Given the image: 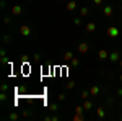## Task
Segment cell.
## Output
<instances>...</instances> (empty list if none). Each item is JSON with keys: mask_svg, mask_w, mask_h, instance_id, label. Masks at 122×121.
Returning a JSON list of instances; mask_svg holds the SVG:
<instances>
[{"mask_svg": "<svg viewBox=\"0 0 122 121\" xmlns=\"http://www.w3.org/2000/svg\"><path fill=\"white\" fill-rule=\"evenodd\" d=\"M109 61H111V62H117V61H121V56H119V52H117V51L111 52V54H109Z\"/></svg>", "mask_w": 122, "mask_h": 121, "instance_id": "obj_4", "label": "cell"}, {"mask_svg": "<svg viewBox=\"0 0 122 121\" xmlns=\"http://www.w3.org/2000/svg\"><path fill=\"white\" fill-rule=\"evenodd\" d=\"M91 106H93V105H91V102H88V100L83 103V108H85V110H91Z\"/></svg>", "mask_w": 122, "mask_h": 121, "instance_id": "obj_14", "label": "cell"}, {"mask_svg": "<svg viewBox=\"0 0 122 121\" xmlns=\"http://www.w3.org/2000/svg\"><path fill=\"white\" fill-rule=\"evenodd\" d=\"M10 41H11V35H5V36H3V43L7 44V43H10Z\"/></svg>", "mask_w": 122, "mask_h": 121, "instance_id": "obj_17", "label": "cell"}, {"mask_svg": "<svg viewBox=\"0 0 122 121\" xmlns=\"http://www.w3.org/2000/svg\"><path fill=\"white\" fill-rule=\"evenodd\" d=\"M94 29H96V25H94L93 21H88V23H86V31H88V33H93Z\"/></svg>", "mask_w": 122, "mask_h": 121, "instance_id": "obj_8", "label": "cell"}, {"mask_svg": "<svg viewBox=\"0 0 122 121\" xmlns=\"http://www.w3.org/2000/svg\"><path fill=\"white\" fill-rule=\"evenodd\" d=\"M70 64H72V65H75V67H76V65L80 64V61H78V59H76V57H73V59H72V61H70Z\"/></svg>", "mask_w": 122, "mask_h": 121, "instance_id": "obj_19", "label": "cell"}, {"mask_svg": "<svg viewBox=\"0 0 122 121\" xmlns=\"http://www.w3.org/2000/svg\"><path fill=\"white\" fill-rule=\"evenodd\" d=\"M88 95H90V93L86 92V90H83V92H81V98H83V100H86V98H88Z\"/></svg>", "mask_w": 122, "mask_h": 121, "instance_id": "obj_22", "label": "cell"}, {"mask_svg": "<svg viewBox=\"0 0 122 121\" xmlns=\"http://www.w3.org/2000/svg\"><path fill=\"white\" fill-rule=\"evenodd\" d=\"M0 62H2V64H7V62H8V59H7V54H5V49H2V52H0Z\"/></svg>", "mask_w": 122, "mask_h": 121, "instance_id": "obj_11", "label": "cell"}, {"mask_svg": "<svg viewBox=\"0 0 122 121\" xmlns=\"http://www.w3.org/2000/svg\"><path fill=\"white\" fill-rule=\"evenodd\" d=\"M64 59H65V61H72V59H73V52H72V51H67L65 54H64Z\"/></svg>", "mask_w": 122, "mask_h": 121, "instance_id": "obj_12", "label": "cell"}, {"mask_svg": "<svg viewBox=\"0 0 122 121\" xmlns=\"http://www.w3.org/2000/svg\"><path fill=\"white\" fill-rule=\"evenodd\" d=\"M7 98H8L7 92H2V93H0V100H2V102H7Z\"/></svg>", "mask_w": 122, "mask_h": 121, "instance_id": "obj_15", "label": "cell"}, {"mask_svg": "<svg viewBox=\"0 0 122 121\" xmlns=\"http://www.w3.org/2000/svg\"><path fill=\"white\" fill-rule=\"evenodd\" d=\"M117 95H122V88H119V90H117Z\"/></svg>", "mask_w": 122, "mask_h": 121, "instance_id": "obj_28", "label": "cell"}, {"mask_svg": "<svg viewBox=\"0 0 122 121\" xmlns=\"http://www.w3.org/2000/svg\"><path fill=\"white\" fill-rule=\"evenodd\" d=\"M20 35H21V36H25V38H28L29 35H31V28L26 26V25H23V26L20 28Z\"/></svg>", "mask_w": 122, "mask_h": 121, "instance_id": "obj_3", "label": "cell"}, {"mask_svg": "<svg viewBox=\"0 0 122 121\" xmlns=\"http://www.w3.org/2000/svg\"><path fill=\"white\" fill-rule=\"evenodd\" d=\"M119 65H121V69H122V59H121V61H119Z\"/></svg>", "mask_w": 122, "mask_h": 121, "instance_id": "obj_29", "label": "cell"}, {"mask_svg": "<svg viewBox=\"0 0 122 121\" xmlns=\"http://www.w3.org/2000/svg\"><path fill=\"white\" fill-rule=\"evenodd\" d=\"M11 12H13V15H16V17H18V15L23 13V7H21V5H15V7L11 8Z\"/></svg>", "mask_w": 122, "mask_h": 121, "instance_id": "obj_5", "label": "cell"}, {"mask_svg": "<svg viewBox=\"0 0 122 121\" xmlns=\"http://www.w3.org/2000/svg\"><path fill=\"white\" fill-rule=\"evenodd\" d=\"M121 82H122V74H121Z\"/></svg>", "mask_w": 122, "mask_h": 121, "instance_id": "obj_30", "label": "cell"}, {"mask_svg": "<svg viewBox=\"0 0 122 121\" xmlns=\"http://www.w3.org/2000/svg\"><path fill=\"white\" fill-rule=\"evenodd\" d=\"M94 3H96V5H99V3H103V0H93Z\"/></svg>", "mask_w": 122, "mask_h": 121, "instance_id": "obj_27", "label": "cell"}, {"mask_svg": "<svg viewBox=\"0 0 122 121\" xmlns=\"http://www.w3.org/2000/svg\"><path fill=\"white\" fill-rule=\"evenodd\" d=\"M80 15H81V17H86V15H88V8H85V7H83V8L80 10Z\"/></svg>", "mask_w": 122, "mask_h": 121, "instance_id": "obj_18", "label": "cell"}, {"mask_svg": "<svg viewBox=\"0 0 122 121\" xmlns=\"http://www.w3.org/2000/svg\"><path fill=\"white\" fill-rule=\"evenodd\" d=\"M103 13H104V17H106V18H111V17L114 15V8L111 7V5H104Z\"/></svg>", "mask_w": 122, "mask_h": 121, "instance_id": "obj_2", "label": "cell"}, {"mask_svg": "<svg viewBox=\"0 0 122 121\" xmlns=\"http://www.w3.org/2000/svg\"><path fill=\"white\" fill-rule=\"evenodd\" d=\"M98 93H99V87H98V85H93V87L90 88V95H91V97H96Z\"/></svg>", "mask_w": 122, "mask_h": 121, "instance_id": "obj_9", "label": "cell"}, {"mask_svg": "<svg viewBox=\"0 0 122 121\" xmlns=\"http://www.w3.org/2000/svg\"><path fill=\"white\" fill-rule=\"evenodd\" d=\"M67 10H68V12L76 10V2H73V0H72V2H68V3H67Z\"/></svg>", "mask_w": 122, "mask_h": 121, "instance_id": "obj_10", "label": "cell"}, {"mask_svg": "<svg viewBox=\"0 0 122 121\" xmlns=\"http://www.w3.org/2000/svg\"><path fill=\"white\" fill-rule=\"evenodd\" d=\"M96 115H98L99 118H104V116H106V113H104V110H103V108H98V111H96Z\"/></svg>", "mask_w": 122, "mask_h": 121, "instance_id": "obj_13", "label": "cell"}, {"mask_svg": "<svg viewBox=\"0 0 122 121\" xmlns=\"http://www.w3.org/2000/svg\"><path fill=\"white\" fill-rule=\"evenodd\" d=\"M106 33H107V36H109V38H117V36H119V28H116V26H109Z\"/></svg>", "mask_w": 122, "mask_h": 121, "instance_id": "obj_1", "label": "cell"}, {"mask_svg": "<svg viewBox=\"0 0 122 121\" xmlns=\"http://www.w3.org/2000/svg\"><path fill=\"white\" fill-rule=\"evenodd\" d=\"M49 110H51V111H57V110H59V106H57L56 103H51V105H49Z\"/></svg>", "mask_w": 122, "mask_h": 121, "instance_id": "obj_16", "label": "cell"}, {"mask_svg": "<svg viewBox=\"0 0 122 121\" xmlns=\"http://www.w3.org/2000/svg\"><path fill=\"white\" fill-rule=\"evenodd\" d=\"M73 85H75L73 82H68V84H67V88H73Z\"/></svg>", "mask_w": 122, "mask_h": 121, "instance_id": "obj_26", "label": "cell"}, {"mask_svg": "<svg viewBox=\"0 0 122 121\" xmlns=\"http://www.w3.org/2000/svg\"><path fill=\"white\" fill-rule=\"evenodd\" d=\"M98 56H99V59H101V61H104V59H109V52H107L106 49H101Z\"/></svg>", "mask_w": 122, "mask_h": 121, "instance_id": "obj_7", "label": "cell"}, {"mask_svg": "<svg viewBox=\"0 0 122 121\" xmlns=\"http://www.w3.org/2000/svg\"><path fill=\"white\" fill-rule=\"evenodd\" d=\"M2 92H8V85H7V84L2 85Z\"/></svg>", "mask_w": 122, "mask_h": 121, "instance_id": "obj_24", "label": "cell"}, {"mask_svg": "<svg viewBox=\"0 0 122 121\" xmlns=\"http://www.w3.org/2000/svg\"><path fill=\"white\" fill-rule=\"evenodd\" d=\"M78 51H80L81 54L88 52V43H80V44H78Z\"/></svg>", "mask_w": 122, "mask_h": 121, "instance_id": "obj_6", "label": "cell"}, {"mask_svg": "<svg viewBox=\"0 0 122 121\" xmlns=\"http://www.w3.org/2000/svg\"><path fill=\"white\" fill-rule=\"evenodd\" d=\"M3 23H5V25H10V23H11L10 17H5V18H3Z\"/></svg>", "mask_w": 122, "mask_h": 121, "instance_id": "obj_23", "label": "cell"}, {"mask_svg": "<svg viewBox=\"0 0 122 121\" xmlns=\"http://www.w3.org/2000/svg\"><path fill=\"white\" fill-rule=\"evenodd\" d=\"M10 120H18V115H16V113H10Z\"/></svg>", "mask_w": 122, "mask_h": 121, "instance_id": "obj_21", "label": "cell"}, {"mask_svg": "<svg viewBox=\"0 0 122 121\" xmlns=\"http://www.w3.org/2000/svg\"><path fill=\"white\" fill-rule=\"evenodd\" d=\"M57 100H59V102H64V100H65V95H64V93L57 95Z\"/></svg>", "mask_w": 122, "mask_h": 121, "instance_id": "obj_20", "label": "cell"}, {"mask_svg": "<svg viewBox=\"0 0 122 121\" xmlns=\"http://www.w3.org/2000/svg\"><path fill=\"white\" fill-rule=\"evenodd\" d=\"M78 25H81V18H75V26H78Z\"/></svg>", "mask_w": 122, "mask_h": 121, "instance_id": "obj_25", "label": "cell"}]
</instances>
